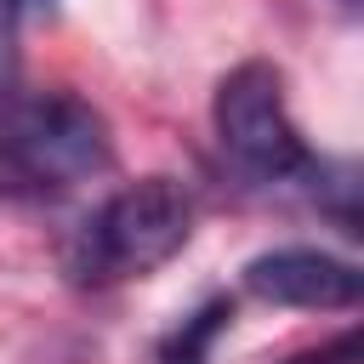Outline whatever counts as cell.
Wrapping results in <instances>:
<instances>
[{
    "mask_svg": "<svg viewBox=\"0 0 364 364\" xmlns=\"http://www.w3.org/2000/svg\"><path fill=\"white\" fill-rule=\"evenodd\" d=\"M193 233V199L176 176H136L114 188L63 245V267L85 290L148 279Z\"/></svg>",
    "mask_w": 364,
    "mask_h": 364,
    "instance_id": "6da1fadb",
    "label": "cell"
},
{
    "mask_svg": "<svg viewBox=\"0 0 364 364\" xmlns=\"http://www.w3.org/2000/svg\"><path fill=\"white\" fill-rule=\"evenodd\" d=\"M114 165L108 119L74 91L0 97V188L68 193Z\"/></svg>",
    "mask_w": 364,
    "mask_h": 364,
    "instance_id": "7a4b0ae2",
    "label": "cell"
},
{
    "mask_svg": "<svg viewBox=\"0 0 364 364\" xmlns=\"http://www.w3.org/2000/svg\"><path fill=\"white\" fill-rule=\"evenodd\" d=\"M216 148L250 176V182H318L324 159L301 142L284 80L273 63H239L222 74L216 102H210Z\"/></svg>",
    "mask_w": 364,
    "mask_h": 364,
    "instance_id": "3957f363",
    "label": "cell"
},
{
    "mask_svg": "<svg viewBox=\"0 0 364 364\" xmlns=\"http://www.w3.org/2000/svg\"><path fill=\"white\" fill-rule=\"evenodd\" d=\"M245 290L273 307H307V313H353L364 296V279L353 262L313 250V245H279L245 262Z\"/></svg>",
    "mask_w": 364,
    "mask_h": 364,
    "instance_id": "277c9868",
    "label": "cell"
},
{
    "mask_svg": "<svg viewBox=\"0 0 364 364\" xmlns=\"http://www.w3.org/2000/svg\"><path fill=\"white\" fill-rule=\"evenodd\" d=\"M228 318H233V301H228V296L205 301L193 318H182V324L159 341V364H210V341L228 330Z\"/></svg>",
    "mask_w": 364,
    "mask_h": 364,
    "instance_id": "5b68a950",
    "label": "cell"
}]
</instances>
